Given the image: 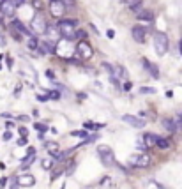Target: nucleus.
<instances>
[{
  "label": "nucleus",
  "mask_w": 182,
  "mask_h": 189,
  "mask_svg": "<svg viewBox=\"0 0 182 189\" xmlns=\"http://www.w3.org/2000/svg\"><path fill=\"white\" fill-rule=\"evenodd\" d=\"M83 189H99V187H97V186H85Z\"/></svg>",
  "instance_id": "49530a36"
},
{
  "label": "nucleus",
  "mask_w": 182,
  "mask_h": 189,
  "mask_svg": "<svg viewBox=\"0 0 182 189\" xmlns=\"http://www.w3.org/2000/svg\"><path fill=\"white\" fill-rule=\"evenodd\" d=\"M25 145H27V138L21 136L20 140H18V147H25Z\"/></svg>",
  "instance_id": "c756f323"
},
{
  "label": "nucleus",
  "mask_w": 182,
  "mask_h": 189,
  "mask_svg": "<svg viewBox=\"0 0 182 189\" xmlns=\"http://www.w3.org/2000/svg\"><path fill=\"white\" fill-rule=\"evenodd\" d=\"M50 12L53 18L60 20L62 16L66 14V7H64V4H62L60 0H50Z\"/></svg>",
  "instance_id": "0eeeda50"
},
{
  "label": "nucleus",
  "mask_w": 182,
  "mask_h": 189,
  "mask_svg": "<svg viewBox=\"0 0 182 189\" xmlns=\"http://www.w3.org/2000/svg\"><path fill=\"white\" fill-rule=\"evenodd\" d=\"M142 92H143V94H150V92L154 94L156 90H154V88H142Z\"/></svg>",
  "instance_id": "4c0bfd02"
},
{
  "label": "nucleus",
  "mask_w": 182,
  "mask_h": 189,
  "mask_svg": "<svg viewBox=\"0 0 182 189\" xmlns=\"http://www.w3.org/2000/svg\"><path fill=\"white\" fill-rule=\"evenodd\" d=\"M30 28L34 30V34H46V30H48V25H46V20H44V16L42 14H35L34 18H32L30 21Z\"/></svg>",
  "instance_id": "39448f33"
},
{
  "label": "nucleus",
  "mask_w": 182,
  "mask_h": 189,
  "mask_svg": "<svg viewBox=\"0 0 182 189\" xmlns=\"http://www.w3.org/2000/svg\"><path fill=\"white\" fill-rule=\"evenodd\" d=\"M179 51H180V55H182V39L179 41Z\"/></svg>",
  "instance_id": "09e8293b"
},
{
  "label": "nucleus",
  "mask_w": 182,
  "mask_h": 189,
  "mask_svg": "<svg viewBox=\"0 0 182 189\" xmlns=\"http://www.w3.org/2000/svg\"><path fill=\"white\" fill-rule=\"evenodd\" d=\"M0 46H5V39H4L2 35H0Z\"/></svg>",
  "instance_id": "a18cd8bd"
},
{
  "label": "nucleus",
  "mask_w": 182,
  "mask_h": 189,
  "mask_svg": "<svg viewBox=\"0 0 182 189\" xmlns=\"http://www.w3.org/2000/svg\"><path fill=\"white\" fill-rule=\"evenodd\" d=\"M74 25H76L74 20H60L59 25H57V30H59V34L64 39L72 41V39H76V28H74Z\"/></svg>",
  "instance_id": "f257e3e1"
},
{
  "label": "nucleus",
  "mask_w": 182,
  "mask_h": 189,
  "mask_svg": "<svg viewBox=\"0 0 182 189\" xmlns=\"http://www.w3.org/2000/svg\"><path fill=\"white\" fill-rule=\"evenodd\" d=\"M34 129H37V133H44V131H48V127L44 126V124H39V122L34 124Z\"/></svg>",
  "instance_id": "4be33fe9"
},
{
  "label": "nucleus",
  "mask_w": 182,
  "mask_h": 189,
  "mask_svg": "<svg viewBox=\"0 0 182 189\" xmlns=\"http://www.w3.org/2000/svg\"><path fill=\"white\" fill-rule=\"evenodd\" d=\"M131 87H133V85L129 83V81H126V83H124V87H122V88H124V90L127 92V90H131Z\"/></svg>",
  "instance_id": "c9c22d12"
},
{
  "label": "nucleus",
  "mask_w": 182,
  "mask_h": 189,
  "mask_svg": "<svg viewBox=\"0 0 182 189\" xmlns=\"http://www.w3.org/2000/svg\"><path fill=\"white\" fill-rule=\"evenodd\" d=\"M136 18L140 21H147V23H152L154 21V16H152V12H149V11H140L136 14Z\"/></svg>",
  "instance_id": "2eb2a0df"
},
{
  "label": "nucleus",
  "mask_w": 182,
  "mask_h": 189,
  "mask_svg": "<svg viewBox=\"0 0 182 189\" xmlns=\"http://www.w3.org/2000/svg\"><path fill=\"white\" fill-rule=\"evenodd\" d=\"M60 2L64 4V7H69V9L74 7V0H60Z\"/></svg>",
  "instance_id": "b1692460"
},
{
  "label": "nucleus",
  "mask_w": 182,
  "mask_h": 189,
  "mask_svg": "<svg viewBox=\"0 0 182 189\" xmlns=\"http://www.w3.org/2000/svg\"><path fill=\"white\" fill-rule=\"evenodd\" d=\"M131 35H133V39H134L136 42L143 44V42L147 41V28L142 27V25H134V27L131 28Z\"/></svg>",
  "instance_id": "6e6552de"
},
{
  "label": "nucleus",
  "mask_w": 182,
  "mask_h": 189,
  "mask_svg": "<svg viewBox=\"0 0 182 189\" xmlns=\"http://www.w3.org/2000/svg\"><path fill=\"white\" fill-rule=\"evenodd\" d=\"M71 134H72V136H81V138H85V136H87V131H72Z\"/></svg>",
  "instance_id": "a878e982"
},
{
  "label": "nucleus",
  "mask_w": 182,
  "mask_h": 189,
  "mask_svg": "<svg viewBox=\"0 0 182 189\" xmlns=\"http://www.w3.org/2000/svg\"><path fill=\"white\" fill-rule=\"evenodd\" d=\"M0 11H2V14H4L5 18H12L14 12H16V5H14L11 0H2V4H0Z\"/></svg>",
  "instance_id": "9d476101"
},
{
  "label": "nucleus",
  "mask_w": 182,
  "mask_h": 189,
  "mask_svg": "<svg viewBox=\"0 0 182 189\" xmlns=\"http://www.w3.org/2000/svg\"><path fill=\"white\" fill-rule=\"evenodd\" d=\"M143 67L149 71V74H150V76H154V78H159V69H157V65L150 64L147 58H143Z\"/></svg>",
  "instance_id": "ddd939ff"
},
{
  "label": "nucleus",
  "mask_w": 182,
  "mask_h": 189,
  "mask_svg": "<svg viewBox=\"0 0 182 189\" xmlns=\"http://www.w3.org/2000/svg\"><path fill=\"white\" fill-rule=\"evenodd\" d=\"M12 64H14V60H12L11 57H7V65H9V67H12Z\"/></svg>",
  "instance_id": "37998d69"
},
{
  "label": "nucleus",
  "mask_w": 182,
  "mask_h": 189,
  "mask_svg": "<svg viewBox=\"0 0 182 189\" xmlns=\"http://www.w3.org/2000/svg\"><path fill=\"white\" fill-rule=\"evenodd\" d=\"M0 4H2V0H0Z\"/></svg>",
  "instance_id": "603ef678"
},
{
  "label": "nucleus",
  "mask_w": 182,
  "mask_h": 189,
  "mask_svg": "<svg viewBox=\"0 0 182 189\" xmlns=\"http://www.w3.org/2000/svg\"><path fill=\"white\" fill-rule=\"evenodd\" d=\"M106 35H108L110 39H113V37H115V32H113V30H108V32H106Z\"/></svg>",
  "instance_id": "a19ab883"
},
{
  "label": "nucleus",
  "mask_w": 182,
  "mask_h": 189,
  "mask_svg": "<svg viewBox=\"0 0 182 189\" xmlns=\"http://www.w3.org/2000/svg\"><path fill=\"white\" fill-rule=\"evenodd\" d=\"M46 76H48L50 80H55V73H53L51 69H48V71H46Z\"/></svg>",
  "instance_id": "72a5a7b5"
},
{
  "label": "nucleus",
  "mask_w": 182,
  "mask_h": 189,
  "mask_svg": "<svg viewBox=\"0 0 182 189\" xmlns=\"http://www.w3.org/2000/svg\"><path fill=\"white\" fill-rule=\"evenodd\" d=\"M76 53H78V57H80L81 60H90L92 57H94V50H92L90 42L89 41H80L76 44Z\"/></svg>",
  "instance_id": "20e7f679"
},
{
  "label": "nucleus",
  "mask_w": 182,
  "mask_h": 189,
  "mask_svg": "<svg viewBox=\"0 0 182 189\" xmlns=\"http://www.w3.org/2000/svg\"><path fill=\"white\" fill-rule=\"evenodd\" d=\"M27 46L30 48V50H37V46H39V41L32 35V37H29V41H27Z\"/></svg>",
  "instance_id": "6ab92c4d"
},
{
  "label": "nucleus",
  "mask_w": 182,
  "mask_h": 189,
  "mask_svg": "<svg viewBox=\"0 0 182 189\" xmlns=\"http://www.w3.org/2000/svg\"><path fill=\"white\" fill-rule=\"evenodd\" d=\"M48 99H50L48 95H39V94H37V101H39V103H46Z\"/></svg>",
  "instance_id": "7c9ffc66"
},
{
  "label": "nucleus",
  "mask_w": 182,
  "mask_h": 189,
  "mask_svg": "<svg viewBox=\"0 0 182 189\" xmlns=\"http://www.w3.org/2000/svg\"><path fill=\"white\" fill-rule=\"evenodd\" d=\"M157 138L156 134H150V133H147V134H143V140H145V147H156V143H157Z\"/></svg>",
  "instance_id": "4468645a"
},
{
  "label": "nucleus",
  "mask_w": 182,
  "mask_h": 189,
  "mask_svg": "<svg viewBox=\"0 0 182 189\" xmlns=\"http://www.w3.org/2000/svg\"><path fill=\"white\" fill-rule=\"evenodd\" d=\"M46 147H48V150H50V152H59V145H57V143L48 141V143H46Z\"/></svg>",
  "instance_id": "5701e85b"
},
{
  "label": "nucleus",
  "mask_w": 182,
  "mask_h": 189,
  "mask_svg": "<svg viewBox=\"0 0 182 189\" xmlns=\"http://www.w3.org/2000/svg\"><path fill=\"white\" fill-rule=\"evenodd\" d=\"M18 118L23 120V122H29V117H27V115H21V117H18Z\"/></svg>",
  "instance_id": "c03bdc74"
},
{
  "label": "nucleus",
  "mask_w": 182,
  "mask_h": 189,
  "mask_svg": "<svg viewBox=\"0 0 182 189\" xmlns=\"http://www.w3.org/2000/svg\"><path fill=\"white\" fill-rule=\"evenodd\" d=\"M2 117H4V118H11L12 115H11V113H2Z\"/></svg>",
  "instance_id": "de8ad7c7"
},
{
  "label": "nucleus",
  "mask_w": 182,
  "mask_h": 189,
  "mask_svg": "<svg viewBox=\"0 0 182 189\" xmlns=\"http://www.w3.org/2000/svg\"><path fill=\"white\" fill-rule=\"evenodd\" d=\"M11 28H14V30H18L20 34H23V35H27V37H32V34H30V30L21 23L20 20H12L11 21Z\"/></svg>",
  "instance_id": "f8f14e48"
},
{
  "label": "nucleus",
  "mask_w": 182,
  "mask_h": 189,
  "mask_svg": "<svg viewBox=\"0 0 182 189\" xmlns=\"http://www.w3.org/2000/svg\"><path fill=\"white\" fill-rule=\"evenodd\" d=\"M5 184H7V179H5V177H2V179H0V187L4 189V186H5Z\"/></svg>",
  "instance_id": "58836bf2"
},
{
  "label": "nucleus",
  "mask_w": 182,
  "mask_h": 189,
  "mask_svg": "<svg viewBox=\"0 0 182 189\" xmlns=\"http://www.w3.org/2000/svg\"><path fill=\"white\" fill-rule=\"evenodd\" d=\"M11 189H20V187H18V184H12V186H11Z\"/></svg>",
  "instance_id": "8fccbe9b"
},
{
  "label": "nucleus",
  "mask_w": 182,
  "mask_h": 189,
  "mask_svg": "<svg viewBox=\"0 0 182 189\" xmlns=\"http://www.w3.org/2000/svg\"><path fill=\"white\" fill-rule=\"evenodd\" d=\"M136 148H140V150H145V145H143V141H136Z\"/></svg>",
  "instance_id": "f704fd0d"
},
{
  "label": "nucleus",
  "mask_w": 182,
  "mask_h": 189,
  "mask_svg": "<svg viewBox=\"0 0 182 189\" xmlns=\"http://www.w3.org/2000/svg\"><path fill=\"white\" fill-rule=\"evenodd\" d=\"M168 48H170V39H168V35H166L164 32H156V34H154V50H156V53H157L159 57H163V55H166Z\"/></svg>",
  "instance_id": "f03ea898"
},
{
  "label": "nucleus",
  "mask_w": 182,
  "mask_h": 189,
  "mask_svg": "<svg viewBox=\"0 0 182 189\" xmlns=\"http://www.w3.org/2000/svg\"><path fill=\"white\" fill-rule=\"evenodd\" d=\"M122 120H124L126 124H129V126L136 127V129L145 127V120H143V118H138V117H134V115H122Z\"/></svg>",
  "instance_id": "9b49d317"
},
{
  "label": "nucleus",
  "mask_w": 182,
  "mask_h": 189,
  "mask_svg": "<svg viewBox=\"0 0 182 189\" xmlns=\"http://www.w3.org/2000/svg\"><path fill=\"white\" fill-rule=\"evenodd\" d=\"M129 163L134 168H147V166H150V158L145 152H138V154H133L129 158Z\"/></svg>",
  "instance_id": "423d86ee"
},
{
  "label": "nucleus",
  "mask_w": 182,
  "mask_h": 189,
  "mask_svg": "<svg viewBox=\"0 0 182 189\" xmlns=\"http://www.w3.org/2000/svg\"><path fill=\"white\" fill-rule=\"evenodd\" d=\"M16 184H18V187H32V186H35V177L30 173H21L16 177Z\"/></svg>",
  "instance_id": "1a4fd4ad"
},
{
  "label": "nucleus",
  "mask_w": 182,
  "mask_h": 189,
  "mask_svg": "<svg viewBox=\"0 0 182 189\" xmlns=\"http://www.w3.org/2000/svg\"><path fill=\"white\" fill-rule=\"evenodd\" d=\"M20 134L27 138V134H29V129H27V127H20Z\"/></svg>",
  "instance_id": "473e14b6"
},
{
  "label": "nucleus",
  "mask_w": 182,
  "mask_h": 189,
  "mask_svg": "<svg viewBox=\"0 0 182 189\" xmlns=\"http://www.w3.org/2000/svg\"><path fill=\"white\" fill-rule=\"evenodd\" d=\"M97 154H99L101 163L104 164V166H115V164H117L115 154H113V150H111L110 147H106V145H99V147H97Z\"/></svg>",
  "instance_id": "7ed1b4c3"
},
{
  "label": "nucleus",
  "mask_w": 182,
  "mask_h": 189,
  "mask_svg": "<svg viewBox=\"0 0 182 189\" xmlns=\"http://www.w3.org/2000/svg\"><path fill=\"white\" fill-rule=\"evenodd\" d=\"M156 147L163 148V150H166V148L172 147V141L170 140H166V138H157V143H156Z\"/></svg>",
  "instance_id": "f3484780"
},
{
  "label": "nucleus",
  "mask_w": 182,
  "mask_h": 189,
  "mask_svg": "<svg viewBox=\"0 0 182 189\" xmlns=\"http://www.w3.org/2000/svg\"><path fill=\"white\" fill-rule=\"evenodd\" d=\"M41 164H42V168L44 170H51L53 168V164H55V159L53 158H44L41 161Z\"/></svg>",
  "instance_id": "a211bd4d"
},
{
  "label": "nucleus",
  "mask_w": 182,
  "mask_h": 189,
  "mask_svg": "<svg viewBox=\"0 0 182 189\" xmlns=\"http://www.w3.org/2000/svg\"><path fill=\"white\" fill-rule=\"evenodd\" d=\"M11 138H12V134H11L9 131H5V133H4V140H11Z\"/></svg>",
  "instance_id": "ea45409f"
},
{
  "label": "nucleus",
  "mask_w": 182,
  "mask_h": 189,
  "mask_svg": "<svg viewBox=\"0 0 182 189\" xmlns=\"http://www.w3.org/2000/svg\"><path fill=\"white\" fill-rule=\"evenodd\" d=\"M173 124H175L177 131H182V113H177V117L173 118Z\"/></svg>",
  "instance_id": "412c9836"
},
{
  "label": "nucleus",
  "mask_w": 182,
  "mask_h": 189,
  "mask_svg": "<svg viewBox=\"0 0 182 189\" xmlns=\"http://www.w3.org/2000/svg\"><path fill=\"white\" fill-rule=\"evenodd\" d=\"M161 124L168 133H175V131H177V129H175V124H173V118H163Z\"/></svg>",
  "instance_id": "dca6fc26"
},
{
  "label": "nucleus",
  "mask_w": 182,
  "mask_h": 189,
  "mask_svg": "<svg viewBox=\"0 0 182 189\" xmlns=\"http://www.w3.org/2000/svg\"><path fill=\"white\" fill-rule=\"evenodd\" d=\"M0 69H2V65H0Z\"/></svg>",
  "instance_id": "3c124183"
},
{
  "label": "nucleus",
  "mask_w": 182,
  "mask_h": 189,
  "mask_svg": "<svg viewBox=\"0 0 182 189\" xmlns=\"http://www.w3.org/2000/svg\"><path fill=\"white\" fill-rule=\"evenodd\" d=\"M48 97H50V99H59V97H60V94H59V92H55V90H51L50 94H48Z\"/></svg>",
  "instance_id": "cd10ccee"
},
{
  "label": "nucleus",
  "mask_w": 182,
  "mask_h": 189,
  "mask_svg": "<svg viewBox=\"0 0 182 189\" xmlns=\"http://www.w3.org/2000/svg\"><path fill=\"white\" fill-rule=\"evenodd\" d=\"M60 173H62V170H55V171H51V180L59 179V177H60Z\"/></svg>",
  "instance_id": "bb28decb"
},
{
  "label": "nucleus",
  "mask_w": 182,
  "mask_h": 189,
  "mask_svg": "<svg viewBox=\"0 0 182 189\" xmlns=\"http://www.w3.org/2000/svg\"><path fill=\"white\" fill-rule=\"evenodd\" d=\"M53 87L59 88V90H64V85H60V83H53Z\"/></svg>",
  "instance_id": "79ce46f5"
},
{
  "label": "nucleus",
  "mask_w": 182,
  "mask_h": 189,
  "mask_svg": "<svg viewBox=\"0 0 182 189\" xmlns=\"http://www.w3.org/2000/svg\"><path fill=\"white\" fill-rule=\"evenodd\" d=\"M32 5H34V9H39V11H41V7H42V5H41V0H32Z\"/></svg>",
  "instance_id": "c85d7f7f"
},
{
  "label": "nucleus",
  "mask_w": 182,
  "mask_h": 189,
  "mask_svg": "<svg viewBox=\"0 0 182 189\" xmlns=\"http://www.w3.org/2000/svg\"><path fill=\"white\" fill-rule=\"evenodd\" d=\"M66 62L74 64V65H80V64H81V60H76V58H66Z\"/></svg>",
  "instance_id": "2f4dec72"
},
{
  "label": "nucleus",
  "mask_w": 182,
  "mask_h": 189,
  "mask_svg": "<svg viewBox=\"0 0 182 189\" xmlns=\"http://www.w3.org/2000/svg\"><path fill=\"white\" fill-rule=\"evenodd\" d=\"M74 168H76V163H71V166L66 170V175L69 177V175H72V171H74Z\"/></svg>",
  "instance_id": "393cba45"
},
{
  "label": "nucleus",
  "mask_w": 182,
  "mask_h": 189,
  "mask_svg": "<svg viewBox=\"0 0 182 189\" xmlns=\"http://www.w3.org/2000/svg\"><path fill=\"white\" fill-rule=\"evenodd\" d=\"M11 2H12L14 5H21V4H25L27 0H11Z\"/></svg>",
  "instance_id": "e433bc0d"
},
{
  "label": "nucleus",
  "mask_w": 182,
  "mask_h": 189,
  "mask_svg": "<svg viewBox=\"0 0 182 189\" xmlns=\"http://www.w3.org/2000/svg\"><path fill=\"white\" fill-rule=\"evenodd\" d=\"M129 7H131V11H134V12L138 14V12L142 11V0H133V4Z\"/></svg>",
  "instance_id": "aec40b11"
}]
</instances>
